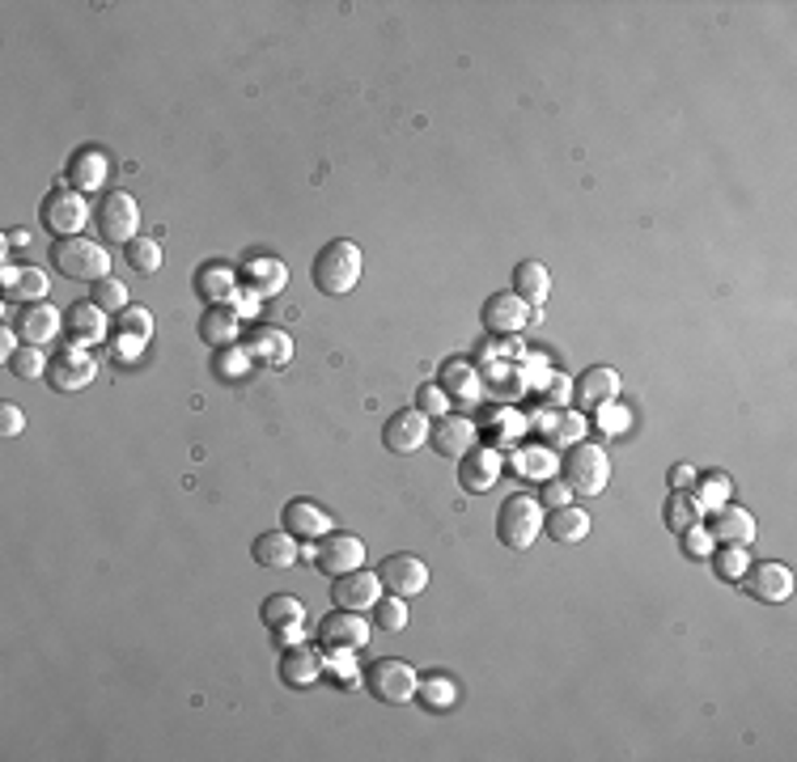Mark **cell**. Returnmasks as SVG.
<instances>
[{"instance_id": "obj_1", "label": "cell", "mask_w": 797, "mask_h": 762, "mask_svg": "<svg viewBox=\"0 0 797 762\" xmlns=\"http://www.w3.org/2000/svg\"><path fill=\"white\" fill-rule=\"evenodd\" d=\"M365 275V250H360L353 237H335L327 242L319 255H315V267H310V280L322 297H344L357 288V280Z\"/></svg>"}, {"instance_id": "obj_2", "label": "cell", "mask_w": 797, "mask_h": 762, "mask_svg": "<svg viewBox=\"0 0 797 762\" xmlns=\"http://www.w3.org/2000/svg\"><path fill=\"white\" fill-rule=\"evenodd\" d=\"M47 259H51V267L64 280H77V284H98V280L111 275V255L102 246H94L89 237H60V242H51Z\"/></svg>"}, {"instance_id": "obj_3", "label": "cell", "mask_w": 797, "mask_h": 762, "mask_svg": "<svg viewBox=\"0 0 797 762\" xmlns=\"http://www.w3.org/2000/svg\"><path fill=\"white\" fill-rule=\"evenodd\" d=\"M543 517H548V508L535 500V495H510L505 504H501V513H496V538L510 546V551H530L535 546V538L543 533Z\"/></svg>"}, {"instance_id": "obj_4", "label": "cell", "mask_w": 797, "mask_h": 762, "mask_svg": "<svg viewBox=\"0 0 797 762\" xmlns=\"http://www.w3.org/2000/svg\"><path fill=\"white\" fill-rule=\"evenodd\" d=\"M360 686H365L378 703H407V699H416L420 674H416L407 661H398V656H378V661L365 665Z\"/></svg>"}, {"instance_id": "obj_5", "label": "cell", "mask_w": 797, "mask_h": 762, "mask_svg": "<svg viewBox=\"0 0 797 762\" xmlns=\"http://www.w3.org/2000/svg\"><path fill=\"white\" fill-rule=\"evenodd\" d=\"M564 483L573 488V495H602V488L611 483V457L602 445H573L564 457Z\"/></svg>"}, {"instance_id": "obj_6", "label": "cell", "mask_w": 797, "mask_h": 762, "mask_svg": "<svg viewBox=\"0 0 797 762\" xmlns=\"http://www.w3.org/2000/svg\"><path fill=\"white\" fill-rule=\"evenodd\" d=\"M89 225V204L85 195L73 187H56L42 199V229L60 242V237H77L81 229Z\"/></svg>"}, {"instance_id": "obj_7", "label": "cell", "mask_w": 797, "mask_h": 762, "mask_svg": "<svg viewBox=\"0 0 797 762\" xmlns=\"http://www.w3.org/2000/svg\"><path fill=\"white\" fill-rule=\"evenodd\" d=\"M369 636H373V623L360 618V610H331L319 623V648L322 652H360L369 648Z\"/></svg>"}, {"instance_id": "obj_8", "label": "cell", "mask_w": 797, "mask_h": 762, "mask_svg": "<svg viewBox=\"0 0 797 762\" xmlns=\"http://www.w3.org/2000/svg\"><path fill=\"white\" fill-rule=\"evenodd\" d=\"M94 221H98V233L107 242H115V246H127L132 237H140V208H136V199L127 190H107L98 212H94Z\"/></svg>"}, {"instance_id": "obj_9", "label": "cell", "mask_w": 797, "mask_h": 762, "mask_svg": "<svg viewBox=\"0 0 797 762\" xmlns=\"http://www.w3.org/2000/svg\"><path fill=\"white\" fill-rule=\"evenodd\" d=\"M429 432H433V419L425 416L420 407H403V411H395V416L387 419L382 445H387L391 454H416V450L429 445Z\"/></svg>"}, {"instance_id": "obj_10", "label": "cell", "mask_w": 797, "mask_h": 762, "mask_svg": "<svg viewBox=\"0 0 797 762\" xmlns=\"http://www.w3.org/2000/svg\"><path fill=\"white\" fill-rule=\"evenodd\" d=\"M378 580H382V593L416 598V593H425V589H429V564H425V560H416V555H391V560H382Z\"/></svg>"}, {"instance_id": "obj_11", "label": "cell", "mask_w": 797, "mask_h": 762, "mask_svg": "<svg viewBox=\"0 0 797 762\" xmlns=\"http://www.w3.org/2000/svg\"><path fill=\"white\" fill-rule=\"evenodd\" d=\"M98 373V365H94V356H89V347H81V343H69V347H60L56 352V360H51V369H47V378L56 390H64V394H73V390H85L89 381Z\"/></svg>"}, {"instance_id": "obj_12", "label": "cell", "mask_w": 797, "mask_h": 762, "mask_svg": "<svg viewBox=\"0 0 797 762\" xmlns=\"http://www.w3.org/2000/svg\"><path fill=\"white\" fill-rule=\"evenodd\" d=\"M743 589H747L756 602H768V606L789 602V593H794V572L785 568V564L763 560V564H751V568L743 572Z\"/></svg>"}, {"instance_id": "obj_13", "label": "cell", "mask_w": 797, "mask_h": 762, "mask_svg": "<svg viewBox=\"0 0 797 762\" xmlns=\"http://www.w3.org/2000/svg\"><path fill=\"white\" fill-rule=\"evenodd\" d=\"M382 598V580H378V572H365V568H353L344 572V576H335V585H331V602L340 610H373V602Z\"/></svg>"}, {"instance_id": "obj_14", "label": "cell", "mask_w": 797, "mask_h": 762, "mask_svg": "<svg viewBox=\"0 0 797 762\" xmlns=\"http://www.w3.org/2000/svg\"><path fill=\"white\" fill-rule=\"evenodd\" d=\"M319 572L327 576H344L353 568H365V542L357 533H322L319 538Z\"/></svg>"}, {"instance_id": "obj_15", "label": "cell", "mask_w": 797, "mask_h": 762, "mask_svg": "<svg viewBox=\"0 0 797 762\" xmlns=\"http://www.w3.org/2000/svg\"><path fill=\"white\" fill-rule=\"evenodd\" d=\"M64 179H69V187L81 190V195H94V190L107 187V179H111V161H107V152L94 149V145H85L69 157V170H64Z\"/></svg>"}, {"instance_id": "obj_16", "label": "cell", "mask_w": 797, "mask_h": 762, "mask_svg": "<svg viewBox=\"0 0 797 762\" xmlns=\"http://www.w3.org/2000/svg\"><path fill=\"white\" fill-rule=\"evenodd\" d=\"M60 331H64V314L56 305L47 302L22 305V314H17V335H22V343L47 347L51 340H60Z\"/></svg>"}, {"instance_id": "obj_17", "label": "cell", "mask_w": 797, "mask_h": 762, "mask_svg": "<svg viewBox=\"0 0 797 762\" xmlns=\"http://www.w3.org/2000/svg\"><path fill=\"white\" fill-rule=\"evenodd\" d=\"M526 322H530V305L518 293H492L483 302V327L492 335H518Z\"/></svg>"}, {"instance_id": "obj_18", "label": "cell", "mask_w": 797, "mask_h": 762, "mask_svg": "<svg viewBox=\"0 0 797 762\" xmlns=\"http://www.w3.org/2000/svg\"><path fill=\"white\" fill-rule=\"evenodd\" d=\"M107 309L94 302H77L64 309V331H69V340L81 343V347H94V343L107 340Z\"/></svg>"}, {"instance_id": "obj_19", "label": "cell", "mask_w": 797, "mask_h": 762, "mask_svg": "<svg viewBox=\"0 0 797 762\" xmlns=\"http://www.w3.org/2000/svg\"><path fill=\"white\" fill-rule=\"evenodd\" d=\"M501 479V454L496 450H467V454L458 457V483L467 488V492H492V483Z\"/></svg>"}, {"instance_id": "obj_20", "label": "cell", "mask_w": 797, "mask_h": 762, "mask_svg": "<svg viewBox=\"0 0 797 762\" xmlns=\"http://www.w3.org/2000/svg\"><path fill=\"white\" fill-rule=\"evenodd\" d=\"M476 423L467 416H441L433 419V432H429V441L441 457H463L467 450H476Z\"/></svg>"}, {"instance_id": "obj_21", "label": "cell", "mask_w": 797, "mask_h": 762, "mask_svg": "<svg viewBox=\"0 0 797 762\" xmlns=\"http://www.w3.org/2000/svg\"><path fill=\"white\" fill-rule=\"evenodd\" d=\"M250 555H255V564H259V568L284 572L302 560V542H297L289 530H268V533H259V538H255Z\"/></svg>"}, {"instance_id": "obj_22", "label": "cell", "mask_w": 797, "mask_h": 762, "mask_svg": "<svg viewBox=\"0 0 797 762\" xmlns=\"http://www.w3.org/2000/svg\"><path fill=\"white\" fill-rule=\"evenodd\" d=\"M322 678V652L319 648L293 644L280 656V683L293 686V690H306V686H319Z\"/></svg>"}, {"instance_id": "obj_23", "label": "cell", "mask_w": 797, "mask_h": 762, "mask_svg": "<svg viewBox=\"0 0 797 762\" xmlns=\"http://www.w3.org/2000/svg\"><path fill=\"white\" fill-rule=\"evenodd\" d=\"M615 394H620V373L606 369V365L586 369V373L577 378V385H573V398H577V407H586V411H598L602 403H615Z\"/></svg>"}, {"instance_id": "obj_24", "label": "cell", "mask_w": 797, "mask_h": 762, "mask_svg": "<svg viewBox=\"0 0 797 762\" xmlns=\"http://www.w3.org/2000/svg\"><path fill=\"white\" fill-rule=\"evenodd\" d=\"M242 280H246V288L255 293V297H280L284 293V284H289V267L272 259V255H255V259H246L242 267Z\"/></svg>"}, {"instance_id": "obj_25", "label": "cell", "mask_w": 797, "mask_h": 762, "mask_svg": "<svg viewBox=\"0 0 797 762\" xmlns=\"http://www.w3.org/2000/svg\"><path fill=\"white\" fill-rule=\"evenodd\" d=\"M284 530L293 533V538H322V533H331V517H327V508L315 504V500H289L284 504Z\"/></svg>"}, {"instance_id": "obj_26", "label": "cell", "mask_w": 797, "mask_h": 762, "mask_svg": "<svg viewBox=\"0 0 797 762\" xmlns=\"http://www.w3.org/2000/svg\"><path fill=\"white\" fill-rule=\"evenodd\" d=\"M543 530L552 533V542H560V546L586 542V538H590V513H586V508H577V504L552 508V513L543 517Z\"/></svg>"}, {"instance_id": "obj_27", "label": "cell", "mask_w": 797, "mask_h": 762, "mask_svg": "<svg viewBox=\"0 0 797 762\" xmlns=\"http://www.w3.org/2000/svg\"><path fill=\"white\" fill-rule=\"evenodd\" d=\"M196 293L208 305L234 302V293H238V271L230 263H204L196 271Z\"/></svg>"}, {"instance_id": "obj_28", "label": "cell", "mask_w": 797, "mask_h": 762, "mask_svg": "<svg viewBox=\"0 0 797 762\" xmlns=\"http://www.w3.org/2000/svg\"><path fill=\"white\" fill-rule=\"evenodd\" d=\"M246 352L259 356V360L272 365V369H284V365L293 360V340H289L280 327H255V331L246 335Z\"/></svg>"}, {"instance_id": "obj_29", "label": "cell", "mask_w": 797, "mask_h": 762, "mask_svg": "<svg viewBox=\"0 0 797 762\" xmlns=\"http://www.w3.org/2000/svg\"><path fill=\"white\" fill-rule=\"evenodd\" d=\"M199 340L208 343L212 352L217 347H234L238 343V314L230 305H208L204 318H199Z\"/></svg>"}, {"instance_id": "obj_30", "label": "cell", "mask_w": 797, "mask_h": 762, "mask_svg": "<svg viewBox=\"0 0 797 762\" xmlns=\"http://www.w3.org/2000/svg\"><path fill=\"white\" fill-rule=\"evenodd\" d=\"M514 293H518L530 309H543L548 293H552V275H548V267L535 263V259H526V263L514 267Z\"/></svg>"}, {"instance_id": "obj_31", "label": "cell", "mask_w": 797, "mask_h": 762, "mask_svg": "<svg viewBox=\"0 0 797 762\" xmlns=\"http://www.w3.org/2000/svg\"><path fill=\"white\" fill-rule=\"evenodd\" d=\"M709 533L718 542H729V546H751L756 542V517L747 508H721Z\"/></svg>"}, {"instance_id": "obj_32", "label": "cell", "mask_w": 797, "mask_h": 762, "mask_svg": "<svg viewBox=\"0 0 797 762\" xmlns=\"http://www.w3.org/2000/svg\"><path fill=\"white\" fill-rule=\"evenodd\" d=\"M259 618H263V627H268V631H284V627L306 623V606H302L293 593H272V598H263Z\"/></svg>"}, {"instance_id": "obj_33", "label": "cell", "mask_w": 797, "mask_h": 762, "mask_svg": "<svg viewBox=\"0 0 797 762\" xmlns=\"http://www.w3.org/2000/svg\"><path fill=\"white\" fill-rule=\"evenodd\" d=\"M416 699H420L425 712H450L454 699H458V686H454V678H445V674H429V678H420V686H416Z\"/></svg>"}, {"instance_id": "obj_34", "label": "cell", "mask_w": 797, "mask_h": 762, "mask_svg": "<svg viewBox=\"0 0 797 762\" xmlns=\"http://www.w3.org/2000/svg\"><path fill=\"white\" fill-rule=\"evenodd\" d=\"M250 360H255V356H250L246 347H238V343H234V347H217V352H212V373L225 381V385H230V381H246Z\"/></svg>"}, {"instance_id": "obj_35", "label": "cell", "mask_w": 797, "mask_h": 762, "mask_svg": "<svg viewBox=\"0 0 797 762\" xmlns=\"http://www.w3.org/2000/svg\"><path fill=\"white\" fill-rule=\"evenodd\" d=\"M700 517H704V504H700L691 492H675L671 500H666V526H671L675 533L700 526Z\"/></svg>"}, {"instance_id": "obj_36", "label": "cell", "mask_w": 797, "mask_h": 762, "mask_svg": "<svg viewBox=\"0 0 797 762\" xmlns=\"http://www.w3.org/2000/svg\"><path fill=\"white\" fill-rule=\"evenodd\" d=\"M123 255H127V267H132V271H140V275L161 271V259H165L158 237H132V242L123 246Z\"/></svg>"}, {"instance_id": "obj_37", "label": "cell", "mask_w": 797, "mask_h": 762, "mask_svg": "<svg viewBox=\"0 0 797 762\" xmlns=\"http://www.w3.org/2000/svg\"><path fill=\"white\" fill-rule=\"evenodd\" d=\"M441 390H445L450 398H476L479 394L476 369H471L467 360H450V365L441 369Z\"/></svg>"}, {"instance_id": "obj_38", "label": "cell", "mask_w": 797, "mask_h": 762, "mask_svg": "<svg viewBox=\"0 0 797 762\" xmlns=\"http://www.w3.org/2000/svg\"><path fill=\"white\" fill-rule=\"evenodd\" d=\"M47 288H51V280H47V271H42V267H22L17 284L9 288V302L35 305V302H42V297H47Z\"/></svg>"}, {"instance_id": "obj_39", "label": "cell", "mask_w": 797, "mask_h": 762, "mask_svg": "<svg viewBox=\"0 0 797 762\" xmlns=\"http://www.w3.org/2000/svg\"><path fill=\"white\" fill-rule=\"evenodd\" d=\"M115 335H132V340H154V314L145 305H127L123 314H115Z\"/></svg>"}, {"instance_id": "obj_40", "label": "cell", "mask_w": 797, "mask_h": 762, "mask_svg": "<svg viewBox=\"0 0 797 762\" xmlns=\"http://www.w3.org/2000/svg\"><path fill=\"white\" fill-rule=\"evenodd\" d=\"M586 432V419L573 416V411H552V416L543 419V437H548V445H564V441H577Z\"/></svg>"}, {"instance_id": "obj_41", "label": "cell", "mask_w": 797, "mask_h": 762, "mask_svg": "<svg viewBox=\"0 0 797 762\" xmlns=\"http://www.w3.org/2000/svg\"><path fill=\"white\" fill-rule=\"evenodd\" d=\"M9 369L17 373L22 381H39L47 369H51V360L42 356V347H30V343H22L17 352H13V360H9Z\"/></svg>"}, {"instance_id": "obj_42", "label": "cell", "mask_w": 797, "mask_h": 762, "mask_svg": "<svg viewBox=\"0 0 797 762\" xmlns=\"http://www.w3.org/2000/svg\"><path fill=\"white\" fill-rule=\"evenodd\" d=\"M373 623H378L382 631H403V627H407V606H403V598H395V593L378 598V602H373Z\"/></svg>"}, {"instance_id": "obj_43", "label": "cell", "mask_w": 797, "mask_h": 762, "mask_svg": "<svg viewBox=\"0 0 797 762\" xmlns=\"http://www.w3.org/2000/svg\"><path fill=\"white\" fill-rule=\"evenodd\" d=\"M94 305H102V309H107V314H123V309H127V284H123V280H111V275H107V280H98V284H94Z\"/></svg>"}, {"instance_id": "obj_44", "label": "cell", "mask_w": 797, "mask_h": 762, "mask_svg": "<svg viewBox=\"0 0 797 762\" xmlns=\"http://www.w3.org/2000/svg\"><path fill=\"white\" fill-rule=\"evenodd\" d=\"M416 407H420V411H425V416L433 419V416H450V394H445V390H441L438 381H425V385H420V390H416Z\"/></svg>"}, {"instance_id": "obj_45", "label": "cell", "mask_w": 797, "mask_h": 762, "mask_svg": "<svg viewBox=\"0 0 797 762\" xmlns=\"http://www.w3.org/2000/svg\"><path fill=\"white\" fill-rule=\"evenodd\" d=\"M713 564H718V576H725V580H743V572L751 568L747 564V551L743 546H729V542H725V551H713Z\"/></svg>"}, {"instance_id": "obj_46", "label": "cell", "mask_w": 797, "mask_h": 762, "mask_svg": "<svg viewBox=\"0 0 797 762\" xmlns=\"http://www.w3.org/2000/svg\"><path fill=\"white\" fill-rule=\"evenodd\" d=\"M683 546H687L691 560H709L713 546H718V538L704 530V526H691V530H683Z\"/></svg>"}, {"instance_id": "obj_47", "label": "cell", "mask_w": 797, "mask_h": 762, "mask_svg": "<svg viewBox=\"0 0 797 762\" xmlns=\"http://www.w3.org/2000/svg\"><path fill=\"white\" fill-rule=\"evenodd\" d=\"M539 504H543L548 513H552V508H564V504H573V488H568V483H543Z\"/></svg>"}, {"instance_id": "obj_48", "label": "cell", "mask_w": 797, "mask_h": 762, "mask_svg": "<svg viewBox=\"0 0 797 762\" xmlns=\"http://www.w3.org/2000/svg\"><path fill=\"white\" fill-rule=\"evenodd\" d=\"M22 428H26V416H22L13 403H0V437H4V441H13Z\"/></svg>"}, {"instance_id": "obj_49", "label": "cell", "mask_w": 797, "mask_h": 762, "mask_svg": "<svg viewBox=\"0 0 797 762\" xmlns=\"http://www.w3.org/2000/svg\"><path fill=\"white\" fill-rule=\"evenodd\" d=\"M598 428H606V432H624V428H628V411H624V407H615V403H602V407H598Z\"/></svg>"}, {"instance_id": "obj_50", "label": "cell", "mask_w": 797, "mask_h": 762, "mask_svg": "<svg viewBox=\"0 0 797 762\" xmlns=\"http://www.w3.org/2000/svg\"><path fill=\"white\" fill-rule=\"evenodd\" d=\"M140 352H145V340H132V335H115V360L120 365H132V360H140Z\"/></svg>"}, {"instance_id": "obj_51", "label": "cell", "mask_w": 797, "mask_h": 762, "mask_svg": "<svg viewBox=\"0 0 797 762\" xmlns=\"http://www.w3.org/2000/svg\"><path fill=\"white\" fill-rule=\"evenodd\" d=\"M700 483H709V488H704V492L696 495V500H700V504H718L721 495L729 492V479H725V475H721V470H718V475H709V479H700Z\"/></svg>"}, {"instance_id": "obj_52", "label": "cell", "mask_w": 797, "mask_h": 762, "mask_svg": "<svg viewBox=\"0 0 797 762\" xmlns=\"http://www.w3.org/2000/svg\"><path fill=\"white\" fill-rule=\"evenodd\" d=\"M691 483H696V470H691L687 462L671 466V488H675V492H691Z\"/></svg>"}, {"instance_id": "obj_53", "label": "cell", "mask_w": 797, "mask_h": 762, "mask_svg": "<svg viewBox=\"0 0 797 762\" xmlns=\"http://www.w3.org/2000/svg\"><path fill=\"white\" fill-rule=\"evenodd\" d=\"M17 347H22V335L4 322V327H0V356H4V360H13V352H17Z\"/></svg>"}, {"instance_id": "obj_54", "label": "cell", "mask_w": 797, "mask_h": 762, "mask_svg": "<svg viewBox=\"0 0 797 762\" xmlns=\"http://www.w3.org/2000/svg\"><path fill=\"white\" fill-rule=\"evenodd\" d=\"M17 246H30V229H9L4 233V250H17Z\"/></svg>"}, {"instance_id": "obj_55", "label": "cell", "mask_w": 797, "mask_h": 762, "mask_svg": "<svg viewBox=\"0 0 797 762\" xmlns=\"http://www.w3.org/2000/svg\"><path fill=\"white\" fill-rule=\"evenodd\" d=\"M548 462H552L548 454H526L522 457V470H526V475H530V470H548Z\"/></svg>"}]
</instances>
